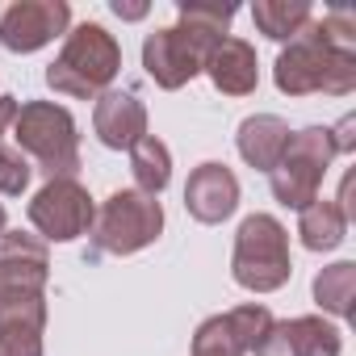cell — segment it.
Instances as JSON below:
<instances>
[{"instance_id": "6da1fadb", "label": "cell", "mask_w": 356, "mask_h": 356, "mask_svg": "<svg viewBox=\"0 0 356 356\" xmlns=\"http://www.w3.org/2000/svg\"><path fill=\"white\" fill-rule=\"evenodd\" d=\"M122 67V47L118 38L97 26V22H84L76 26L67 38H63V51L59 59L47 67V84L59 92V97H76V101H97L113 76Z\"/></svg>"}, {"instance_id": "7a4b0ae2", "label": "cell", "mask_w": 356, "mask_h": 356, "mask_svg": "<svg viewBox=\"0 0 356 356\" xmlns=\"http://www.w3.org/2000/svg\"><path fill=\"white\" fill-rule=\"evenodd\" d=\"M273 76H277V88L289 97H306V92L348 97L356 88V55L331 47L314 30V17H310V26L281 51Z\"/></svg>"}, {"instance_id": "3957f363", "label": "cell", "mask_w": 356, "mask_h": 356, "mask_svg": "<svg viewBox=\"0 0 356 356\" xmlns=\"http://www.w3.org/2000/svg\"><path fill=\"white\" fill-rule=\"evenodd\" d=\"M13 138H17V151L22 155H34L42 163V172L51 181L59 176H72L80 168V134H76V122L63 105L55 101H30V105H17V118H13Z\"/></svg>"}, {"instance_id": "277c9868", "label": "cell", "mask_w": 356, "mask_h": 356, "mask_svg": "<svg viewBox=\"0 0 356 356\" xmlns=\"http://www.w3.org/2000/svg\"><path fill=\"white\" fill-rule=\"evenodd\" d=\"M231 273L252 293H273V289H281L289 281V273H293V264H289V235H285V227L273 214L243 218V227L235 235Z\"/></svg>"}, {"instance_id": "5b68a950", "label": "cell", "mask_w": 356, "mask_h": 356, "mask_svg": "<svg viewBox=\"0 0 356 356\" xmlns=\"http://www.w3.org/2000/svg\"><path fill=\"white\" fill-rule=\"evenodd\" d=\"M163 231V210L155 197L138 193V189H118L101 214L92 218V256L109 252V256H130L147 243H155Z\"/></svg>"}, {"instance_id": "8992f818", "label": "cell", "mask_w": 356, "mask_h": 356, "mask_svg": "<svg viewBox=\"0 0 356 356\" xmlns=\"http://www.w3.org/2000/svg\"><path fill=\"white\" fill-rule=\"evenodd\" d=\"M335 159V147H331V134L323 126H310V130H298L289 134V147L285 155L277 159V168L268 172L273 181V197L289 210H306L314 197H318V185Z\"/></svg>"}, {"instance_id": "52a82bcc", "label": "cell", "mask_w": 356, "mask_h": 356, "mask_svg": "<svg viewBox=\"0 0 356 356\" xmlns=\"http://www.w3.org/2000/svg\"><path fill=\"white\" fill-rule=\"evenodd\" d=\"M97 218V206L88 197V189L72 176H59L47 189H38V197L30 202V222L42 231V239H55V243H72L80 239Z\"/></svg>"}, {"instance_id": "ba28073f", "label": "cell", "mask_w": 356, "mask_h": 356, "mask_svg": "<svg viewBox=\"0 0 356 356\" xmlns=\"http://www.w3.org/2000/svg\"><path fill=\"white\" fill-rule=\"evenodd\" d=\"M67 26L72 9L63 0H17V5L0 9V47L13 55H30L67 34Z\"/></svg>"}, {"instance_id": "9c48e42d", "label": "cell", "mask_w": 356, "mask_h": 356, "mask_svg": "<svg viewBox=\"0 0 356 356\" xmlns=\"http://www.w3.org/2000/svg\"><path fill=\"white\" fill-rule=\"evenodd\" d=\"M206 55H210V47H202L197 38H189L185 30H155V34H147V42H143V67H147V76L159 84V88H185L197 72H202V63H206Z\"/></svg>"}, {"instance_id": "30bf717a", "label": "cell", "mask_w": 356, "mask_h": 356, "mask_svg": "<svg viewBox=\"0 0 356 356\" xmlns=\"http://www.w3.org/2000/svg\"><path fill=\"white\" fill-rule=\"evenodd\" d=\"M343 339L339 327L327 318H289V323H273L268 335L260 339L256 356H339Z\"/></svg>"}, {"instance_id": "8fae6325", "label": "cell", "mask_w": 356, "mask_h": 356, "mask_svg": "<svg viewBox=\"0 0 356 356\" xmlns=\"http://www.w3.org/2000/svg\"><path fill=\"white\" fill-rule=\"evenodd\" d=\"M185 206L206 227L231 218L235 206H239V181H235V172L227 163H202L189 176V185H185Z\"/></svg>"}, {"instance_id": "7c38bea8", "label": "cell", "mask_w": 356, "mask_h": 356, "mask_svg": "<svg viewBox=\"0 0 356 356\" xmlns=\"http://www.w3.org/2000/svg\"><path fill=\"white\" fill-rule=\"evenodd\" d=\"M92 130L105 147L113 151H130L138 138H147V109L134 92H101L97 109H92Z\"/></svg>"}, {"instance_id": "4fadbf2b", "label": "cell", "mask_w": 356, "mask_h": 356, "mask_svg": "<svg viewBox=\"0 0 356 356\" xmlns=\"http://www.w3.org/2000/svg\"><path fill=\"white\" fill-rule=\"evenodd\" d=\"M42 298H0V356H42Z\"/></svg>"}, {"instance_id": "5bb4252c", "label": "cell", "mask_w": 356, "mask_h": 356, "mask_svg": "<svg viewBox=\"0 0 356 356\" xmlns=\"http://www.w3.org/2000/svg\"><path fill=\"white\" fill-rule=\"evenodd\" d=\"M202 72H206V76L214 80V88L227 92V97H248V92H256V84H260L256 51H252V42H243V38H222V42L206 55Z\"/></svg>"}, {"instance_id": "9a60e30c", "label": "cell", "mask_w": 356, "mask_h": 356, "mask_svg": "<svg viewBox=\"0 0 356 356\" xmlns=\"http://www.w3.org/2000/svg\"><path fill=\"white\" fill-rule=\"evenodd\" d=\"M239 155L252 163V168H260V172H273L277 168V159L285 155V147H289V126L277 118V113H256V118H248L243 126H239Z\"/></svg>"}, {"instance_id": "2e32d148", "label": "cell", "mask_w": 356, "mask_h": 356, "mask_svg": "<svg viewBox=\"0 0 356 356\" xmlns=\"http://www.w3.org/2000/svg\"><path fill=\"white\" fill-rule=\"evenodd\" d=\"M310 5L306 0H256L252 5V22L264 38L273 42H293L306 26H310Z\"/></svg>"}, {"instance_id": "e0dca14e", "label": "cell", "mask_w": 356, "mask_h": 356, "mask_svg": "<svg viewBox=\"0 0 356 356\" xmlns=\"http://www.w3.org/2000/svg\"><path fill=\"white\" fill-rule=\"evenodd\" d=\"M302 218H298V235H302V248H310V252H331V248H339L343 243V231H348V218H343V210L335 206V202H327V197H314L306 210H298Z\"/></svg>"}, {"instance_id": "ac0fdd59", "label": "cell", "mask_w": 356, "mask_h": 356, "mask_svg": "<svg viewBox=\"0 0 356 356\" xmlns=\"http://www.w3.org/2000/svg\"><path fill=\"white\" fill-rule=\"evenodd\" d=\"M130 172H134L138 193L159 197V193L168 189V181H172V155H168V147H163L155 134L138 138V143L130 147Z\"/></svg>"}, {"instance_id": "d6986e66", "label": "cell", "mask_w": 356, "mask_h": 356, "mask_svg": "<svg viewBox=\"0 0 356 356\" xmlns=\"http://www.w3.org/2000/svg\"><path fill=\"white\" fill-rule=\"evenodd\" d=\"M176 13H181L176 30H185L189 38H197L202 47L214 51V47L227 38V26H231V17H235V5H197V0L189 5V0H185Z\"/></svg>"}, {"instance_id": "ffe728a7", "label": "cell", "mask_w": 356, "mask_h": 356, "mask_svg": "<svg viewBox=\"0 0 356 356\" xmlns=\"http://www.w3.org/2000/svg\"><path fill=\"white\" fill-rule=\"evenodd\" d=\"M352 293H356V264L352 260H339L331 268H323L314 277V302L327 310V314H348L352 310Z\"/></svg>"}, {"instance_id": "44dd1931", "label": "cell", "mask_w": 356, "mask_h": 356, "mask_svg": "<svg viewBox=\"0 0 356 356\" xmlns=\"http://www.w3.org/2000/svg\"><path fill=\"white\" fill-rule=\"evenodd\" d=\"M243 352H248V348L239 343V335H235V327L227 323V314L206 318V323L197 327L193 356H243Z\"/></svg>"}, {"instance_id": "7402d4cb", "label": "cell", "mask_w": 356, "mask_h": 356, "mask_svg": "<svg viewBox=\"0 0 356 356\" xmlns=\"http://www.w3.org/2000/svg\"><path fill=\"white\" fill-rule=\"evenodd\" d=\"M227 323L235 327V335H239V343L248 348V352H256L260 348V339L268 335V327H273V314L264 310V306H235L231 314H227Z\"/></svg>"}, {"instance_id": "603a6c76", "label": "cell", "mask_w": 356, "mask_h": 356, "mask_svg": "<svg viewBox=\"0 0 356 356\" xmlns=\"http://www.w3.org/2000/svg\"><path fill=\"white\" fill-rule=\"evenodd\" d=\"M30 176H34V168H30V159L17 147H0V193L22 197L30 189Z\"/></svg>"}, {"instance_id": "cb8c5ba5", "label": "cell", "mask_w": 356, "mask_h": 356, "mask_svg": "<svg viewBox=\"0 0 356 356\" xmlns=\"http://www.w3.org/2000/svg\"><path fill=\"white\" fill-rule=\"evenodd\" d=\"M122 22H138V17H147V5H122V0H113V5H109Z\"/></svg>"}, {"instance_id": "d4e9b609", "label": "cell", "mask_w": 356, "mask_h": 356, "mask_svg": "<svg viewBox=\"0 0 356 356\" xmlns=\"http://www.w3.org/2000/svg\"><path fill=\"white\" fill-rule=\"evenodd\" d=\"M13 118H17V101L13 97H0V134L13 126Z\"/></svg>"}, {"instance_id": "484cf974", "label": "cell", "mask_w": 356, "mask_h": 356, "mask_svg": "<svg viewBox=\"0 0 356 356\" xmlns=\"http://www.w3.org/2000/svg\"><path fill=\"white\" fill-rule=\"evenodd\" d=\"M0 235H5V206H0Z\"/></svg>"}]
</instances>
